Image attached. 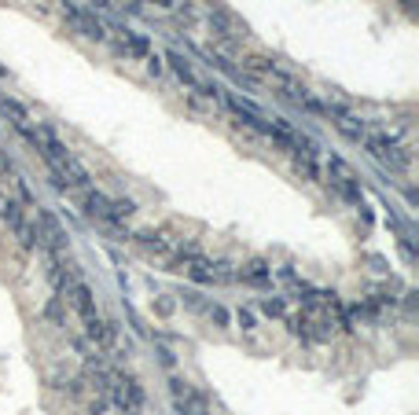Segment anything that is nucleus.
<instances>
[{
  "instance_id": "f257e3e1",
  "label": "nucleus",
  "mask_w": 419,
  "mask_h": 415,
  "mask_svg": "<svg viewBox=\"0 0 419 415\" xmlns=\"http://www.w3.org/2000/svg\"><path fill=\"white\" fill-rule=\"evenodd\" d=\"M30 144L41 151V158L48 162V169H52V180H55V188H63V191H81V188H88V169L66 151L48 129L44 125H33V133H30Z\"/></svg>"
},
{
  "instance_id": "f03ea898",
  "label": "nucleus",
  "mask_w": 419,
  "mask_h": 415,
  "mask_svg": "<svg viewBox=\"0 0 419 415\" xmlns=\"http://www.w3.org/2000/svg\"><path fill=\"white\" fill-rule=\"evenodd\" d=\"M0 225H8V232L18 239L22 250H37V228L26 217V210H22V203L8 191H0Z\"/></svg>"
},
{
  "instance_id": "7ed1b4c3",
  "label": "nucleus",
  "mask_w": 419,
  "mask_h": 415,
  "mask_svg": "<svg viewBox=\"0 0 419 415\" xmlns=\"http://www.w3.org/2000/svg\"><path fill=\"white\" fill-rule=\"evenodd\" d=\"M364 147L371 151V158L383 162L390 173H408V166H412V155H408V151L397 144L393 136H386V133H371V129H368Z\"/></svg>"
},
{
  "instance_id": "20e7f679",
  "label": "nucleus",
  "mask_w": 419,
  "mask_h": 415,
  "mask_svg": "<svg viewBox=\"0 0 419 415\" xmlns=\"http://www.w3.org/2000/svg\"><path fill=\"white\" fill-rule=\"evenodd\" d=\"M33 228H37V247H44L52 257L66 254L70 239H66V228L55 221V213H52V210H41V206H37V221H33Z\"/></svg>"
},
{
  "instance_id": "39448f33",
  "label": "nucleus",
  "mask_w": 419,
  "mask_h": 415,
  "mask_svg": "<svg viewBox=\"0 0 419 415\" xmlns=\"http://www.w3.org/2000/svg\"><path fill=\"white\" fill-rule=\"evenodd\" d=\"M210 30L217 41H225L228 48H235L243 37H247V23L239 15H232L225 4H210Z\"/></svg>"
},
{
  "instance_id": "423d86ee",
  "label": "nucleus",
  "mask_w": 419,
  "mask_h": 415,
  "mask_svg": "<svg viewBox=\"0 0 419 415\" xmlns=\"http://www.w3.org/2000/svg\"><path fill=\"white\" fill-rule=\"evenodd\" d=\"M327 177H331V188H335L342 199L361 203V180H357V173H353L349 162H342L339 155H331L327 158Z\"/></svg>"
},
{
  "instance_id": "0eeeda50",
  "label": "nucleus",
  "mask_w": 419,
  "mask_h": 415,
  "mask_svg": "<svg viewBox=\"0 0 419 415\" xmlns=\"http://www.w3.org/2000/svg\"><path fill=\"white\" fill-rule=\"evenodd\" d=\"M81 210H85V217H92V221H100L103 228H122V221L125 217H118V210H115V203L107 199L103 191H88L85 188V195H81Z\"/></svg>"
},
{
  "instance_id": "6e6552de",
  "label": "nucleus",
  "mask_w": 419,
  "mask_h": 415,
  "mask_svg": "<svg viewBox=\"0 0 419 415\" xmlns=\"http://www.w3.org/2000/svg\"><path fill=\"white\" fill-rule=\"evenodd\" d=\"M107 401H115L122 411H140L144 404V389L132 375H110V389H107Z\"/></svg>"
},
{
  "instance_id": "1a4fd4ad",
  "label": "nucleus",
  "mask_w": 419,
  "mask_h": 415,
  "mask_svg": "<svg viewBox=\"0 0 419 415\" xmlns=\"http://www.w3.org/2000/svg\"><path fill=\"white\" fill-rule=\"evenodd\" d=\"M169 389H173V408H176V415H206V411H210V408H206V397H203V393H198L191 382L173 379Z\"/></svg>"
},
{
  "instance_id": "9d476101",
  "label": "nucleus",
  "mask_w": 419,
  "mask_h": 415,
  "mask_svg": "<svg viewBox=\"0 0 419 415\" xmlns=\"http://www.w3.org/2000/svg\"><path fill=\"white\" fill-rule=\"evenodd\" d=\"M327 118L335 122V129L346 136V140H353V144H364V136H368V125H364V118H357L353 111H346L342 103H327Z\"/></svg>"
},
{
  "instance_id": "9b49d317",
  "label": "nucleus",
  "mask_w": 419,
  "mask_h": 415,
  "mask_svg": "<svg viewBox=\"0 0 419 415\" xmlns=\"http://www.w3.org/2000/svg\"><path fill=\"white\" fill-rule=\"evenodd\" d=\"M66 23H70V30H78L81 37L88 41H107V26L96 18V11H81V8H66Z\"/></svg>"
},
{
  "instance_id": "f8f14e48",
  "label": "nucleus",
  "mask_w": 419,
  "mask_h": 415,
  "mask_svg": "<svg viewBox=\"0 0 419 415\" xmlns=\"http://www.w3.org/2000/svg\"><path fill=\"white\" fill-rule=\"evenodd\" d=\"M137 243H140V250H144L147 257H159V261H169V257L176 254V243H173V239H169L166 232H154V228L140 232Z\"/></svg>"
},
{
  "instance_id": "ddd939ff",
  "label": "nucleus",
  "mask_w": 419,
  "mask_h": 415,
  "mask_svg": "<svg viewBox=\"0 0 419 415\" xmlns=\"http://www.w3.org/2000/svg\"><path fill=\"white\" fill-rule=\"evenodd\" d=\"M122 37L115 41V48H118V55H125V59H140V63H147L154 52H151V41L144 37V33H132V30H118Z\"/></svg>"
},
{
  "instance_id": "4468645a",
  "label": "nucleus",
  "mask_w": 419,
  "mask_h": 415,
  "mask_svg": "<svg viewBox=\"0 0 419 415\" xmlns=\"http://www.w3.org/2000/svg\"><path fill=\"white\" fill-rule=\"evenodd\" d=\"M0 114H4V118L11 122L15 133H22V136L30 140V133H33V118H30V111H26V107H22L18 99H11V96L0 92Z\"/></svg>"
},
{
  "instance_id": "2eb2a0df",
  "label": "nucleus",
  "mask_w": 419,
  "mask_h": 415,
  "mask_svg": "<svg viewBox=\"0 0 419 415\" xmlns=\"http://www.w3.org/2000/svg\"><path fill=\"white\" fill-rule=\"evenodd\" d=\"M81 323H85V335L96 342V349H115L118 331H115V327H110L100 313H96V316H88V320H81Z\"/></svg>"
},
{
  "instance_id": "dca6fc26",
  "label": "nucleus",
  "mask_w": 419,
  "mask_h": 415,
  "mask_svg": "<svg viewBox=\"0 0 419 415\" xmlns=\"http://www.w3.org/2000/svg\"><path fill=\"white\" fill-rule=\"evenodd\" d=\"M66 298H70V305H74V313L81 316V320H88V316H96V298H92V291H88L85 287V283L81 279H74L70 283V291H66L63 294V301Z\"/></svg>"
},
{
  "instance_id": "f3484780",
  "label": "nucleus",
  "mask_w": 419,
  "mask_h": 415,
  "mask_svg": "<svg viewBox=\"0 0 419 415\" xmlns=\"http://www.w3.org/2000/svg\"><path fill=\"white\" fill-rule=\"evenodd\" d=\"M239 279H243V283H250V287H265V283L272 279L269 261H261V257L247 261V265H243V272H239Z\"/></svg>"
},
{
  "instance_id": "a211bd4d",
  "label": "nucleus",
  "mask_w": 419,
  "mask_h": 415,
  "mask_svg": "<svg viewBox=\"0 0 419 415\" xmlns=\"http://www.w3.org/2000/svg\"><path fill=\"white\" fill-rule=\"evenodd\" d=\"M261 313L265 316H287V301L283 298H261Z\"/></svg>"
},
{
  "instance_id": "6ab92c4d",
  "label": "nucleus",
  "mask_w": 419,
  "mask_h": 415,
  "mask_svg": "<svg viewBox=\"0 0 419 415\" xmlns=\"http://www.w3.org/2000/svg\"><path fill=\"white\" fill-rule=\"evenodd\" d=\"M203 313H206V316H210V320H213L217 327H228V320H232L225 305H203Z\"/></svg>"
},
{
  "instance_id": "aec40b11",
  "label": "nucleus",
  "mask_w": 419,
  "mask_h": 415,
  "mask_svg": "<svg viewBox=\"0 0 419 415\" xmlns=\"http://www.w3.org/2000/svg\"><path fill=\"white\" fill-rule=\"evenodd\" d=\"M59 389L66 393V397L81 401V397H85V379H66V382H59Z\"/></svg>"
},
{
  "instance_id": "412c9836",
  "label": "nucleus",
  "mask_w": 419,
  "mask_h": 415,
  "mask_svg": "<svg viewBox=\"0 0 419 415\" xmlns=\"http://www.w3.org/2000/svg\"><path fill=\"white\" fill-rule=\"evenodd\" d=\"M44 316H48L52 323H66V313H63V298H52L48 305H44Z\"/></svg>"
},
{
  "instance_id": "4be33fe9",
  "label": "nucleus",
  "mask_w": 419,
  "mask_h": 415,
  "mask_svg": "<svg viewBox=\"0 0 419 415\" xmlns=\"http://www.w3.org/2000/svg\"><path fill=\"white\" fill-rule=\"evenodd\" d=\"M154 309H159V316H173V309H176V301H173L169 294H162L159 301H154Z\"/></svg>"
},
{
  "instance_id": "5701e85b",
  "label": "nucleus",
  "mask_w": 419,
  "mask_h": 415,
  "mask_svg": "<svg viewBox=\"0 0 419 415\" xmlns=\"http://www.w3.org/2000/svg\"><path fill=\"white\" fill-rule=\"evenodd\" d=\"M235 323L243 327V331H254V313H250V309H239V313H235Z\"/></svg>"
},
{
  "instance_id": "b1692460",
  "label": "nucleus",
  "mask_w": 419,
  "mask_h": 415,
  "mask_svg": "<svg viewBox=\"0 0 419 415\" xmlns=\"http://www.w3.org/2000/svg\"><path fill=\"white\" fill-rule=\"evenodd\" d=\"M4 177H11V162H8L4 151H0V180H4Z\"/></svg>"
},
{
  "instance_id": "393cba45",
  "label": "nucleus",
  "mask_w": 419,
  "mask_h": 415,
  "mask_svg": "<svg viewBox=\"0 0 419 415\" xmlns=\"http://www.w3.org/2000/svg\"><path fill=\"white\" fill-rule=\"evenodd\" d=\"M147 74H154V77L162 74V63H159V55H151V59H147Z\"/></svg>"
},
{
  "instance_id": "a878e982",
  "label": "nucleus",
  "mask_w": 419,
  "mask_h": 415,
  "mask_svg": "<svg viewBox=\"0 0 419 415\" xmlns=\"http://www.w3.org/2000/svg\"><path fill=\"white\" fill-rule=\"evenodd\" d=\"M159 360H162V364H166V367H173V353H169V349H166V345H162V349H159Z\"/></svg>"
},
{
  "instance_id": "bb28decb",
  "label": "nucleus",
  "mask_w": 419,
  "mask_h": 415,
  "mask_svg": "<svg viewBox=\"0 0 419 415\" xmlns=\"http://www.w3.org/2000/svg\"><path fill=\"white\" fill-rule=\"evenodd\" d=\"M8 81V74H4V67H0V85H4Z\"/></svg>"
}]
</instances>
